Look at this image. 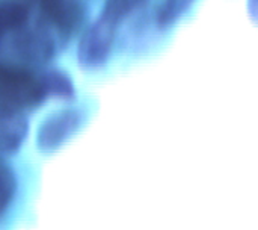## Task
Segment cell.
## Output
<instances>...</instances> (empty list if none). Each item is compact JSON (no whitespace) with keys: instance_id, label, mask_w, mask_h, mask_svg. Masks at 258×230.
Segmentation results:
<instances>
[{"instance_id":"1","label":"cell","mask_w":258,"mask_h":230,"mask_svg":"<svg viewBox=\"0 0 258 230\" xmlns=\"http://www.w3.org/2000/svg\"><path fill=\"white\" fill-rule=\"evenodd\" d=\"M45 99L39 76L26 67L0 65V106L23 112L42 105Z\"/></svg>"},{"instance_id":"5","label":"cell","mask_w":258,"mask_h":230,"mask_svg":"<svg viewBox=\"0 0 258 230\" xmlns=\"http://www.w3.org/2000/svg\"><path fill=\"white\" fill-rule=\"evenodd\" d=\"M41 14L62 38H68L83 23L85 5L82 0H41Z\"/></svg>"},{"instance_id":"3","label":"cell","mask_w":258,"mask_h":230,"mask_svg":"<svg viewBox=\"0 0 258 230\" xmlns=\"http://www.w3.org/2000/svg\"><path fill=\"white\" fill-rule=\"evenodd\" d=\"M62 36L42 18L33 27H21L12 36V50L15 56L26 64H45L53 59L59 50Z\"/></svg>"},{"instance_id":"6","label":"cell","mask_w":258,"mask_h":230,"mask_svg":"<svg viewBox=\"0 0 258 230\" xmlns=\"http://www.w3.org/2000/svg\"><path fill=\"white\" fill-rule=\"evenodd\" d=\"M29 132L23 112L0 106V159L18 153Z\"/></svg>"},{"instance_id":"10","label":"cell","mask_w":258,"mask_h":230,"mask_svg":"<svg viewBox=\"0 0 258 230\" xmlns=\"http://www.w3.org/2000/svg\"><path fill=\"white\" fill-rule=\"evenodd\" d=\"M194 3V0H163L157 9L159 27H168L174 24Z\"/></svg>"},{"instance_id":"2","label":"cell","mask_w":258,"mask_h":230,"mask_svg":"<svg viewBox=\"0 0 258 230\" xmlns=\"http://www.w3.org/2000/svg\"><path fill=\"white\" fill-rule=\"evenodd\" d=\"M118 21L100 14V17L85 30L77 49V59L85 71H95L104 67L113 47Z\"/></svg>"},{"instance_id":"9","label":"cell","mask_w":258,"mask_h":230,"mask_svg":"<svg viewBox=\"0 0 258 230\" xmlns=\"http://www.w3.org/2000/svg\"><path fill=\"white\" fill-rule=\"evenodd\" d=\"M18 180L15 171L0 159V220L12 206L17 196Z\"/></svg>"},{"instance_id":"8","label":"cell","mask_w":258,"mask_h":230,"mask_svg":"<svg viewBox=\"0 0 258 230\" xmlns=\"http://www.w3.org/2000/svg\"><path fill=\"white\" fill-rule=\"evenodd\" d=\"M29 21V9L20 2L0 3V39L11 32H17Z\"/></svg>"},{"instance_id":"4","label":"cell","mask_w":258,"mask_h":230,"mask_svg":"<svg viewBox=\"0 0 258 230\" xmlns=\"http://www.w3.org/2000/svg\"><path fill=\"white\" fill-rule=\"evenodd\" d=\"M85 121V112L79 108H63L51 112L38 127L36 147L44 153L60 149L73 138Z\"/></svg>"},{"instance_id":"7","label":"cell","mask_w":258,"mask_h":230,"mask_svg":"<svg viewBox=\"0 0 258 230\" xmlns=\"http://www.w3.org/2000/svg\"><path fill=\"white\" fill-rule=\"evenodd\" d=\"M39 79L47 97H56L65 102L76 97V88L68 73L57 68H50L39 74Z\"/></svg>"}]
</instances>
